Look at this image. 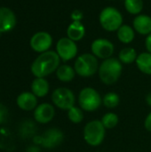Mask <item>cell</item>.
Returning <instances> with one entry per match:
<instances>
[{
    "mask_svg": "<svg viewBox=\"0 0 151 152\" xmlns=\"http://www.w3.org/2000/svg\"><path fill=\"white\" fill-rule=\"evenodd\" d=\"M34 118L39 124H48L50 123L55 116V108L53 104L48 102H44L34 110Z\"/></svg>",
    "mask_w": 151,
    "mask_h": 152,
    "instance_id": "12",
    "label": "cell"
},
{
    "mask_svg": "<svg viewBox=\"0 0 151 152\" xmlns=\"http://www.w3.org/2000/svg\"><path fill=\"white\" fill-rule=\"evenodd\" d=\"M56 53L61 60L66 62L76 58L78 53V47L76 42L68 37H61L56 44Z\"/></svg>",
    "mask_w": 151,
    "mask_h": 152,
    "instance_id": "8",
    "label": "cell"
},
{
    "mask_svg": "<svg viewBox=\"0 0 151 152\" xmlns=\"http://www.w3.org/2000/svg\"><path fill=\"white\" fill-rule=\"evenodd\" d=\"M123 72L122 62L114 57L103 60L99 66L98 75L100 80L107 86H112L116 84Z\"/></svg>",
    "mask_w": 151,
    "mask_h": 152,
    "instance_id": "2",
    "label": "cell"
},
{
    "mask_svg": "<svg viewBox=\"0 0 151 152\" xmlns=\"http://www.w3.org/2000/svg\"><path fill=\"white\" fill-rule=\"evenodd\" d=\"M16 25L14 12L7 7H0V34L12 30Z\"/></svg>",
    "mask_w": 151,
    "mask_h": 152,
    "instance_id": "13",
    "label": "cell"
},
{
    "mask_svg": "<svg viewBox=\"0 0 151 152\" xmlns=\"http://www.w3.org/2000/svg\"><path fill=\"white\" fill-rule=\"evenodd\" d=\"M53 104L61 110H69L76 103V96L72 90L68 87H58L53 90L51 95Z\"/></svg>",
    "mask_w": 151,
    "mask_h": 152,
    "instance_id": "7",
    "label": "cell"
},
{
    "mask_svg": "<svg viewBox=\"0 0 151 152\" xmlns=\"http://www.w3.org/2000/svg\"><path fill=\"white\" fill-rule=\"evenodd\" d=\"M109 1H114V0H109Z\"/></svg>",
    "mask_w": 151,
    "mask_h": 152,
    "instance_id": "31",
    "label": "cell"
},
{
    "mask_svg": "<svg viewBox=\"0 0 151 152\" xmlns=\"http://www.w3.org/2000/svg\"><path fill=\"white\" fill-rule=\"evenodd\" d=\"M70 18L72 19V20H78V21H81L82 19L84 18V14L82 12V11L80 10H74L71 14H70Z\"/></svg>",
    "mask_w": 151,
    "mask_h": 152,
    "instance_id": "27",
    "label": "cell"
},
{
    "mask_svg": "<svg viewBox=\"0 0 151 152\" xmlns=\"http://www.w3.org/2000/svg\"><path fill=\"white\" fill-rule=\"evenodd\" d=\"M136 66L141 72L145 75L151 76V53L149 52H144L138 54L136 59Z\"/></svg>",
    "mask_w": 151,
    "mask_h": 152,
    "instance_id": "20",
    "label": "cell"
},
{
    "mask_svg": "<svg viewBox=\"0 0 151 152\" xmlns=\"http://www.w3.org/2000/svg\"><path fill=\"white\" fill-rule=\"evenodd\" d=\"M106 130L101 120H91L84 126L83 138L89 146L98 147L105 139Z\"/></svg>",
    "mask_w": 151,
    "mask_h": 152,
    "instance_id": "3",
    "label": "cell"
},
{
    "mask_svg": "<svg viewBox=\"0 0 151 152\" xmlns=\"http://www.w3.org/2000/svg\"><path fill=\"white\" fill-rule=\"evenodd\" d=\"M138 57L137 52L133 47H125L118 53V60L122 64H132L136 61Z\"/></svg>",
    "mask_w": 151,
    "mask_h": 152,
    "instance_id": "21",
    "label": "cell"
},
{
    "mask_svg": "<svg viewBox=\"0 0 151 152\" xmlns=\"http://www.w3.org/2000/svg\"><path fill=\"white\" fill-rule=\"evenodd\" d=\"M144 127L148 132L151 133V111L147 115L144 120Z\"/></svg>",
    "mask_w": 151,
    "mask_h": 152,
    "instance_id": "28",
    "label": "cell"
},
{
    "mask_svg": "<svg viewBox=\"0 0 151 152\" xmlns=\"http://www.w3.org/2000/svg\"><path fill=\"white\" fill-rule=\"evenodd\" d=\"M79 107L86 112H94L102 105V97L93 87L86 86L80 90L77 97Z\"/></svg>",
    "mask_w": 151,
    "mask_h": 152,
    "instance_id": "4",
    "label": "cell"
},
{
    "mask_svg": "<svg viewBox=\"0 0 151 152\" xmlns=\"http://www.w3.org/2000/svg\"><path fill=\"white\" fill-rule=\"evenodd\" d=\"M61 58L55 51H47L40 53L33 61L30 70L35 77H45L53 72L61 65Z\"/></svg>",
    "mask_w": 151,
    "mask_h": 152,
    "instance_id": "1",
    "label": "cell"
},
{
    "mask_svg": "<svg viewBox=\"0 0 151 152\" xmlns=\"http://www.w3.org/2000/svg\"><path fill=\"white\" fill-rule=\"evenodd\" d=\"M55 73H56L57 78L61 82H63V83L71 82L77 75L74 67H72L69 64L60 65V67L57 69Z\"/></svg>",
    "mask_w": 151,
    "mask_h": 152,
    "instance_id": "18",
    "label": "cell"
},
{
    "mask_svg": "<svg viewBox=\"0 0 151 152\" xmlns=\"http://www.w3.org/2000/svg\"><path fill=\"white\" fill-rule=\"evenodd\" d=\"M146 103L151 108V92L146 95Z\"/></svg>",
    "mask_w": 151,
    "mask_h": 152,
    "instance_id": "30",
    "label": "cell"
},
{
    "mask_svg": "<svg viewBox=\"0 0 151 152\" xmlns=\"http://www.w3.org/2000/svg\"><path fill=\"white\" fill-rule=\"evenodd\" d=\"M120 103V96L115 92H109L102 97V105L108 109H115Z\"/></svg>",
    "mask_w": 151,
    "mask_h": 152,
    "instance_id": "23",
    "label": "cell"
},
{
    "mask_svg": "<svg viewBox=\"0 0 151 152\" xmlns=\"http://www.w3.org/2000/svg\"><path fill=\"white\" fill-rule=\"evenodd\" d=\"M29 44L35 52L42 53L49 51L53 45V37L48 32L39 31L32 36Z\"/></svg>",
    "mask_w": 151,
    "mask_h": 152,
    "instance_id": "11",
    "label": "cell"
},
{
    "mask_svg": "<svg viewBox=\"0 0 151 152\" xmlns=\"http://www.w3.org/2000/svg\"><path fill=\"white\" fill-rule=\"evenodd\" d=\"M99 21L102 28L106 31H117L123 25V15L117 8L108 6L101 10L99 15Z\"/></svg>",
    "mask_w": 151,
    "mask_h": 152,
    "instance_id": "6",
    "label": "cell"
},
{
    "mask_svg": "<svg viewBox=\"0 0 151 152\" xmlns=\"http://www.w3.org/2000/svg\"><path fill=\"white\" fill-rule=\"evenodd\" d=\"M98 58L93 53H82L77 57L74 69L77 73L81 77H91L98 72L99 69Z\"/></svg>",
    "mask_w": 151,
    "mask_h": 152,
    "instance_id": "5",
    "label": "cell"
},
{
    "mask_svg": "<svg viewBox=\"0 0 151 152\" xmlns=\"http://www.w3.org/2000/svg\"><path fill=\"white\" fill-rule=\"evenodd\" d=\"M16 104L24 111H31L37 107V97L32 92H23L18 95Z\"/></svg>",
    "mask_w": 151,
    "mask_h": 152,
    "instance_id": "14",
    "label": "cell"
},
{
    "mask_svg": "<svg viewBox=\"0 0 151 152\" xmlns=\"http://www.w3.org/2000/svg\"><path fill=\"white\" fill-rule=\"evenodd\" d=\"M133 28L134 30L143 36H148L151 33V17L147 14H139L133 19Z\"/></svg>",
    "mask_w": 151,
    "mask_h": 152,
    "instance_id": "15",
    "label": "cell"
},
{
    "mask_svg": "<svg viewBox=\"0 0 151 152\" xmlns=\"http://www.w3.org/2000/svg\"><path fill=\"white\" fill-rule=\"evenodd\" d=\"M117 36L118 40L123 44H130L134 40L135 30L129 25L123 24L117 31Z\"/></svg>",
    "mask_w": 151,
    "mask_h": 152,
    "instance_id": "19",
    "label": "cell"
},
{
    "mask_svg": "<svg viewBox=\"0 0 151 152\" xmlns=\"http://www.w3.org/2000/svg\"><path fill=\"white\" fill-rule=\"evenodd\" d=\"M8 116V110L4 105L0 103V125L4 123Z\"/></svg>",
    "mask_w": 151,
    "mask_h": 152,
    "instance_id": "26",
    "label": "cell"
},
{
    "mask_svg": "<svg viewBox=\"0 0 151 152\" xmlns=\"http://www.w3.org/2000/svg\"><path fill=\"white\" fill-rule=\"evenodd\" d=\"M145 47L147 49V52L151 53V33L147 36V37L145 39Z\"/></svg>",
    "mask_w": 151,
    "mask_h": 152,
    "instance_id": "29",
    "label": "cell"
},
{
    "mask_svg": "<svg viewBox=\"0 0 151 152\" xmlns=\"http://www.w3.org/2000/svg\"><path fill=\"white\" fill-rule=\"evenodd\" d=\"M125 8L132 15H139L143 10V0H125Z\"/></svg>",
    "mask_w": 151,
    "mask_h": 152,
    "instance_id": "22",
    "label": "cell"
},
{
    "mask_svg": "<svg viewBox=\"0 0 151 152\" xmlns=\"http://www.w3.org/2000/svg\"><path fill=\"white\" fill-rule=\"evenodd\" d=\"M50 91L49 82L44 77H36L31 83V92L37 97H45Z\"/></svg>",
    "mask_w": 151,
    "mask_h": 152,
    "instance_id": "17",
    "label": "cell"
},
{
    "mask_svg": "<svg viewBox=\"0 0 151 152\" xmlns=\"http://www.w3.org/2000/svg\"><path fill=\"white\" fill-rule=\"evenodd\" d=\"M84 110L79 106H73L68 110V118L72 124H79L84 120Z\"/></svg>",
    "mask_w": 151,
    "mask_h": 152,
    "instance_id": "24",
    "label": "cell"
},
{
    "mask_svg": "<svg viewBox=\"0 0 151 152\" xmlns=\"http://www.w3.org/2000/svg\"><path fill=\"white\" fill-rule=\"evenodd\" d=\"M101 121L106 129H113L117 126L119 122V118L114 112H107L102 116Z\"/></svg>",
    "mask_w": 151,
    "mask_h": 152,
    "instance_id": "25",
    "label": "cell"
},
{
    "mask_svg": "<svg viewBox=\"0 0 151 152\" xmlns=\"http://www.w3.org/2000/svg\"><path fill=\"white\" fill-rule=\"evenodd\" d=\"M67 36L75 42H78L85 36V28L82 21L74 20L67 28Z\"/></svg>",
    "mask_w": 151,
    "mask_h": 152,
    "instance_id": "16",
    "label": "cell"
},
{
    "mask_svg": "<svg viewBox=\"0 0 151 152\" xmlns=\"http://www.w3.org/2000/svg\"><path fill=\"white\" fill-rule=\"evenodd\" d=\"M92 53L98 59L106 60L111 58L115 52L114 44L106 38H97L91 44Z\"/></svg>",
    "mask_w": 151,
    "mask_h": 152,
    "instance_id": "9",
    "label": "cell"
},
{
    "mask_svg": "<svg viewBox=\"0 0 151 152\" xmlns=\"http://www.w3.org/2000/svg\"><path fill=\"white\" fill-rule=\"evenodd\" d=\"M64 140L63 132L56 127L46 130L40 136V144L45 149H54L60 146Z\"/></svg>",
    "mask_w": 151,
    "mask_h": 152,
    "instance_id": "10",
    "label": "cell"
}]
</instances>
